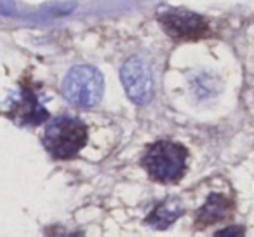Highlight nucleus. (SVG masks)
<instances>
[{"label":"nucleus","instance_id":"nucleus-6","mask_svg":"<svg viewBox=\"0 0 254 237\" xmlns=\"http://www.w3.org/2000/svg\"><path fill=\"white\" fill-rule=\"evenodd\" d=\"M9 115L21 124H39L47 119V112L37 101V96L30 89H21L18 98L12 99Z\"/></svg>","mask_w":254,"mask_h":237},{"label":"nucleus","instance_id":"nucleus-3","mask_svg":"<svg viewBox=\"0 0 254 237\" xmlns=\"http://www.w3.org/2000/svg\"><path fill=\"white\" fill-rule=\"evenodd\" d=\"M103 89H105L103 75L89 65L73 67L63 82L64 98L73 105L84 106V108L94 106L101 101Z\"/></svg>","mask_w":254,"mask_h":237},{"label":"nucleus","instance_id":"nucleus-2","mask_svg":"<svg viewBox=\"0 0 254 237\" xmlns=\"http://www.w3.org/2000/svg\"><path fill=\"white\" fill-rule=\"evenodd\" d=\"M188 152L173 142H159L148 149L143 157L146 173L160 183H173L185 174Z\"/></svg>","mask_w":254,"mask_h":237},{"label":"nucleus","instance_id":"nucleus-1","mask_svg":"<svg viewBox=\"0 0 254 237\" xmlns=\"http://www.w3.org/2000/svg\"><path fill=\"white\" fill-rule=\"evenodd\" d=\"M87 142V128L75 117L61 115L47 124L44 145L56 159H71Z\"/></svg>","mask_w":254,"mask_h":237},{"label":"nucleus","instance_id":"nucleus-8","mask_svg":"<svg viewBox=\"0 0 254 237\" xmlns=\"http://www.w3.org/2000/svg\"><path fill=\"white\" fill-rule=\"evenodd\" d=\"M176 216H178V213L173 211V209L169 208V204H164V206H160L157 211L152 213V216L148 218V222L160 229V222H162V218H166V225H169V223H173L174 220H176Z\"/></svg>","mask_w":254,"mask_h":237},{"label":"nucleus","instance_id":"nucleus-4","mask_svg":"<svg viewBox=\"0 0 254 237\" xmlns=\"http://www.w3.org/2000/svg\"><path fill=\"white\" fill-rule=\"evenodd\" d=\"M120 79L127 96L138 105H146L153 98V79L148 67L139 58H129L122 65Z\"/></svg>","mask_w":254,"mask_h":237},{"label":"nucleus","instance_id":"nucleus-7","mask_svg":"<svg viewBox=\"0 0 254 237\" xmlns=\"http://www.w3.org/2000/svg\"><path fill=\"white\" fill-rule=\"evenodd\" d=\"M226 211H228V199L223 195H211L207 204L198 211V220H202V225L214 223L225 218Z\"/></svg>","mask_w":254,"mask_h":237},{"label":"nucleus","instance_id":"nucleus-5","mask_svg":"<svg viewBox=\"0 0 254 237\" xmlns=\"http://www.w3.org/2000/svg\"><path fill=\"white\" fill-rule=\"evenodd\" d=\"M164 30L169 33L171 37L176 39H190V37H198L207 30L204 18L193 14L190 11H183V9H173L167 11L166 14L160 18Z\"/></svg>","mask_w":254,"mask_h":237}]
</instances>
